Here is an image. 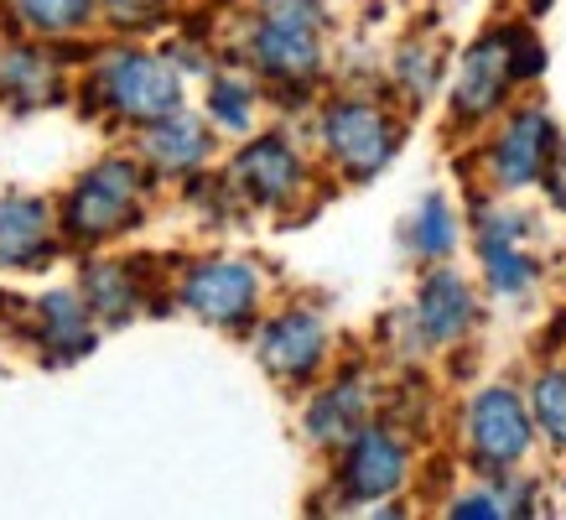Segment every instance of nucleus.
I'll list each match as a JSON object with an SVG mask.
<instances>
[{"label": "nucleus", "instance_id": "1", "mask_svg": "<svg viewBox=\"0 0 566 520\" xmlns=\"http://www.w3.org/2000/svg\"><path fill=\"white\" fill-rule=\"evenodd\" d=\"M140 219V173L130 162H104L69 193L63 208V229L73 240H109Z\"/></svg>", "mask_w": 566, "mask_h": 520}, {"label": "nucleus", "instance_id": "2", "mask_svg": "<svg viewBox=\"0 0 566 520\" xmlns=\"http://www.w3.org/2000/svg\"><path fill=\"white\" fill-rule=\"evenodd\" d=\"M99 94L130 121H167L182 104V79L151 52H115L99 73Z\"/></svg>", "mask_w": 566, "mask_h": 520}, {"label": "nucleus", "instance_id": "3", "mask_svg": "<svg viewBox=\"0 0 566 520\" xmlns=\"http://www.w3.org/2000/svg\"><path fill=\"white\" fill-rule=\"evenodd\" d=\"M255 63L271 79H307L317 69V11L312 0H275L255 32Z\"/></svg>", "mask_w": 566, "mask_h": 520}, {"label": "nucleus", "instance_id": "4", "mask_svg": "<svg viewBox=\"0 0 566 520\" xmlns=\"http://www.w3.org/2000/svg\"><path fill=\"white\" fill-rule=\"evenodd\" d=\"M323 136L354 177H375L395 152V125L375 104H333L323 121Z\"/></svg>", "mask_w": 566, "mask_h": 520}, {"label": "nucleus", "instance_id": "5", "mask_svg": "<svg viewBox=\"0 0 566 520\" xmlns=\"http://www.w3.org/2000/svg\"><path fill=\"white\" fill-rule=\"evenodd\" d=\"M468 437H473V453H479L489 468L515 464L520 453L531 448V416L520 406L515 391H483L468 412Z\"/></svg>", "mask_w": 566, "mask_h": 520}, {"label": "nucleus", "instance_id": "6", "mask_svg": "<svg viewBox=\"0 0 566 520\" xmlns=\"http://www.w3.org/2000/svg\"><path fill=\"white\" fill-rule=\"evenodd\" d=\"M515 79V32H489L483 42H473L463 58V79H458V115L463 121H479L489 110H499L504 89Z\"/></svg>", "mask_w": 566, "mask_h": 520}, {"label": "nucleus", "instance_id": "7", "mask_svg": "<svg viewBox=\"0 0 566 520\" xmlns=\"http://www.w3.org/2000/svg\"><path fill=\"white\" fill-rule=\"evenodd\" d=\"M255 292L260 281L250 266H240V260H203L188 277V287H182V302L208 323H240L255 308Z\"/></svg>", "mask_w": 566, "mask_h": 520}, {"label": "nucleus", "instance_id": "8", "mask_svg": "<svg viewBox=\"0 0 566 520\" xmlns=\"http://www.w3.org/2000/svg\"><path fill=\"white\" fill-rule=\"evenodd\" d=\"M406 479V448L379 427H364L344 458V489L354 500H385Z\"/></svg>", "mask_w": 566, "mask_h": 520}, {"label": "nucleus", "instance_id": "9", "mask_svg": "<svg viewBox=\"0 0 566 520\" xmlns=\"http://www.w3.org/2000/svg\"><path fill=\"white\" fill-rule=\"evenodd\" d=\"M234 183H240L255 204L275 208L302 188V162H296V152L286 141H275V136L250 141L240 152V162H234Z\"/></svg>", "mask_w": 566, "mask_h": 520}, {"label": "nucleus", "instance_id": "10", "mask_svg": "<svg viewBox=\"0 0 566 520\" xmlns=\"http://www.w3.org/2000/svg\"><path fill=\"white\" fill-rule=\"evenodd\" d=\"M260 360L265 370L286 375V381H307L317 360H323V323L312 312H286L260 333Z\"/></svg>", "mask_w": 566, "mask_h": 520}, {"label": "nucleus", "instance_id": "11", "mask_svg": "<svg viewBox=\"0 0 566 520\" xmlns=\"http://www.w3.org/2000/svg\"><path fill=\"white\" fill-rule=\"evenodd\" d=\"M551 141H556V131H551L546 115H541V110H520L515 121H510V131H504L499 146H494L499 183H504V188H525V183H535L541 167H546V156H551Z\"/></svg>", "mask_w": 566, "mask_h": 520}, {"label": "nucleus", "instance_id": "12", "mask_svg": "<svg viewBox=\"0 0 566 520\" xmlns=\"http://www.w3.org/2000/svg\"><path fill=\"white\" fill-rule=\"evenodd\" d=\"M52 256V208L42 198H0V266H42Z\"/></svg>", "mask_w": 566, "mask_h": 520}, {"label": "nucleus", "instance_id": "13", "mask_svg": "<svg viewBox=\"0 0 566 520\" xmlns=\"http://www.w3.org/2000/svg\"><path fill=\"white\" fill-rule=\"evenodd\" d=\"M36 339L48 344L52 364H69L78 354L94 349V329H88V302H73V297H42L36 302Z\"/></svg>", "mask_w": 566, "mask_h": 520}, {"label": "nucleus", "instance_id": "14", "mask_svg": "<svg viewBox=\"0 0 566 520\" xmlns=\"http://www.w3.org/2000/svg\"><path fill=\"white\" fill-rule=\"evenodd\" d=\"M416 312H421V329H427L431 339H458V333L473 323V297H468L463 277L437 271V277L421 287V302H416Z\"/></svg>", "mask_w": 566, "mask_h": 520}, {"label": "nucleus", "instance_id": "15", "mask_svg": "<svg viewBox=\"0 0 566 520\" xmlns=\"http://www.w3.org/2000/svg\"><path fill=\"white\" fill-rule=\"evenodd\" d=\"M515 235H520V225L510 214H494L483 225V266H489V281H494L499 292H525L535 277V266L515 250Z\"/></svg>", "mask_w": 566, "mask_h": 520}, {"label": "nucleus", "instance_id": "16", "mask_svg": "<svg viewBox=\"0 0 566 520\" xmlns=\"http://www.w3.org/2000/svg\"><path fill=\"white\" fill-rule=\"evenodd\" d=\"M307 433L317 443H348V437L364 433V391L359 385H338L327 396L312 401L307 412Z\"/></svg>", "mask_w": 566, "mask_h": 520}, {"label": "nucleus", "instance_id": "17", "mask_svg": "<svg viewBox=\"0 0 566 520\" xmlns=\"http://www.w3.org/2000/svg\"><path fill=\"white\" fill-rule=\"evenodd\" d=\"M146 156H151L161 173H192L208 156V136L192 121H156L151 136H146Z\"/></svg>", "mask_w": 566, "mask_h": 520}, {"label": "nucleus", "instance_id": "18", "mask_svg": "<svg viewBox=\"0 0 566 520\" xmlns=\"http://www.w3.org/2000/svg\"><path fill=\"white\" fill-rule=\"evenodd\" d=\"M84 297H88V312H99L109 323H125L130 308H136V277L130 266H115V260H99L84 271Z\"/></svg>", "mask_w": 566, "mask_h": 520}, {"label": "nucleus", "instance_id": "19", "mask_svg": "<svg viewBox=\"0 0 566 520\" xmlns=\"http://www.w3.org/2000/svg\"><path fill=\"white\" fill-rule=\"evenodd\" d=\"M94 0H17V17L32 27V32H48V37H63L73 27H84Z\"/></svg>", "mask_w": 566, "mask_h": 520}, {"label": "nucleus", "instance_id": "20", "mask_svg": "<svg viewBox=\"0 0 566 520\" xmlns=\"http://www.w3.org/2000/svg\"><path fill=\"white\" fill-rule=\"evenodd\" d=\"M0 89L17 94V100H42L52 89V73L32 48H17V52H6V63H0Z\"/></svg>", "mask_w": 566, "mask_h": 520}, {"label": "nucleus", "instance_id": "21", "mask_svg": "<svg viewBox=\"0 0 566 520\" xmlns=\"http://www.w3.org/2000/svg\"><path fill=\"white\" fill-rule=\"evenodd\" d=\"M535 422L546 427L556 448H566V375H541L535 381Z\"/></svg>", "mask_w": 566, "mask_h": 520}, {"label": "nucleus", "instance_id": "22", "mask_svg": "<svg viewBox=\"0 0 566 520\" xmlns=\"http://www.w3.org/2000/svg\"><path fill=\"white\" fill-rule=\"evenodd\" d=\"M452 219H447V204L442 198H427V208L416 214V250L421 256H447L452 250Z\"/></svg>", "mask_w": 566, "mask_h": 520}, {"label": "nucleus", "instance_id": "23", "mask_svg": "<svg viewBox=\"0 0 566 520\" xmlns=\"http://www.w3.org/2000/svg\"><path fill=\"white\" fill-rule=\"evenodd\" d=\"M208 110H213V121L229 125V131H244V125H250V94H244L240 84H213Z\"/></svg>", "mask_w": 566, "mask_h": 520}, {"label": "nucleus", "instance_id": "24", "mask_svg": "<svg viewBox=\"0 0 566 520\" xmlns=\"http://www.w3.org/2000/svg\"><path fill=\"white\" fill-rule=\"evenodd\" d=\"M400 79L411 84L416 100H427L431 84H437V52H427V48H406V52H400Z\"/></svg>", "mask_w": 566, "mask_h": 520}, {"label": "nucleus", "instance_id": "25", "mask_svg": "<svg viewBox=\"0 0 566 520\" xmlns=\"http://www.w3.org/2000/svg\"><path fill=\"white\" fill-rule=\"evenodd\" d=\"M99 6L115 27H151L161 17V0H99Z\"/></svg>", "mask_w": 566, "mask_h": 520}, {"label": "nucleus", "instance_id": "26", "mask_svg": "<svg viewBox=\"0 0 566 520\" xmlns=\"http://www.w3.org/2000/svg\"><path fill=\"white\" fill-rule=\"evenodd\" d=\"M541 69H546V52H541V42H531L525 32H515V79H535Z\"/></svg>", "mask_w": 566, "mask_h": 520}, {"label": "nucleus", "instance_id": "27", "mask_svg": "<svg viewBox=\"0 0 566 520\" xmlns=\"http://www.w3.org/2000/svg\"><path fill=\"white\" fill-rule=\"evenodd\" d=\"M452 516L489 520V516H504V510H499V500H489V495H468V500H458V510H452Z\"/></svg>", "mask_w": 566, "mask_h": 520}, {"label": "nucleus", "instance_id": "28", "mask_svg": "<svg viewBox=\"0 0 566 520\" xmlns=\"http://www.w3.org/2000/svg\"><path fill=\"white\" fill-rule=\"evenodd\" d=\"M546 188H551V204H556V208L566 214V156L546 173Z\"/></svg>", "mask_w": 566, "mask_h": 520}, {"label": "nucleus", "instance_id": "29", "mask_svg": "<svg viewBox=\"0 0 566 520\" xmlns=\"http://www.w3.org/2000/svg\"><path fill=\"white\" fill-rule=\"evenodd\" d=\"M535 6H546V0H535Z\"/></svg>", "mask_w": 566, "mask_h": 520}]
</instances>
